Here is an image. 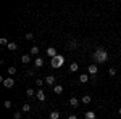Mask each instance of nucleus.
I'll use <instances>...</instances> for the list:
<instances>
[{
  "mask_svg": "<svg viewBox=\"0 0 121 119\" xmlns=\"http://www.w3.org/2000/svg\"><path fill=\"white\" fill-rule=\"evenodd\" d=\"M97 71H99L97 64H89V66H87V73L91 74V76H95V74H97Z\"/></svg>",
  "mask_w": 121,
  "mask_h": 119,
  "instance_id": "obj_5",
  "label": "nucleus"
},
{
  "mask_svg": "<svg viewBox=\"0 0 121 119\" xmlns=\"http://www.w3.org/2000/svg\"><path fill=\"white\" fill-rule=\"evenodd\" d=\"M8 74L10 76H15L16 74V68L15 66H8Z\"/></svg>",
  "mask_w": 121,
  "mask_h": 119,
  "instance_id": "obj_18",
  "label": "nucleus"
},
{
  "mask_svg": "<svg viewBox=\"0 0 121 119\" xmlns=\"http://www.w3.org/2000/svg\"><path fill=\"white\" fill-rule=\"evenodd\" d=\"M68 119H78V116H76V114H69V116H68Z\"/></svg>",
  "mask_w": 121,
  "mask_h": 119,
  "instance_id": "obj_29",
  "label": "nucleus"
},
{
  "mask_svg": "<svg viewBox=\"0 0 121 119\" xmlns=\"http://www.w3.org/2000/svg\"><path fill=\"white\" fill-rule=\"evenodd\" d=\"M69 105H71L73 108H78V106H79V100H78L76 97H73V98H69Z\"/></svg>",
  "mask_w": 121,
  "mask_h": 119,
  "instance_id": "obj_10",
  "label": "nucleus"
},
{
  "mask_svg": "<svg viewBox=\"0 0 121 119\" xmlns=\"http://www.w3.org/2000/svg\"><path fill=\"white\" fill-rule=\"evenodd\" d=\"M29 53H31V55H34L36 58H37V55H39V47H37V45H34L32 48H31V50H29Z\"/></svg>",
  "mask_w": 121,
  "mask_h": 119,
  "instance_id": "obj_13",
  "label": "nucleus"
},
{
  "mask_svg": "<svg viewBox=\"0 0 121 119\" xmlns=\"http://www.w3.org/2000/svg\"><path fill=\"white\" fill-rule=\"evenodd\" d=\"M118 113H120V116H121V108H120V110H118Z\"/></svg>",
  "mask_w": 121,
  "mask_h": 119,
  "instance_id": "obj_30",
  "label": "nucleus"
},
{
  "mask_svg": "<svg viewBox=\"0 0 121 119\" xmlns=\"http://www.w3.org/2000/svg\"><path fill=\"white\" fill-rule=\"evenodd\" d=\"M36 97H37L39 101H44V100H45V93H44V90H40V89H39V90L36 92Z\"/></svg>",
  "mask_w": 121,
  "mask_h": 119,
  "instance_id": "obj_7",
  "label": "nucleus"
},
{
  "mask_svg": "<svg viewBox=\"0 0 121 119\" xmlns=\"http://www.w3.org/2000/svg\"><path fill=\"white\" fill-rule=\"evenodd\" d=\"M45 53H47V56H48L50 60H52V58H55V56L58 55V53H56V50H55V48H53V47H47Z\"/></svg>",
  "mask_w": 121,
  "mask_h": 119,
  "instance_id": "obj_3",
  "label": "nucleus"
},
{
  "mask_svg": "<svg viewBox=\"0 0 121 119\" xmlns=\"http://www.w3.org/2000/svg\"><path fill=\"white\" fill-rule=\"evenodd\" d=\"M13 118H15V119H21V113H19V111H16V113L13 114Z\"/></svg>",
  "mask_w": 121,
  "mask_h": 119,
  "instance_id": "obj_28",
  "label": "nucleus"
},
{
  "mask_svg": "<svg viewBox=\"0 0 121 119\" xmlns=\"http://www.w3.org/2000/svg\"><path fill=\"white\" fill-rule=\"evenodd\" d=\"M10 42H8V39H7V37H2V39H0V45H8Z\"/></svg>",
  "mask_w": 121,
  "mask_h": 119,
  "instance_id": "obj_21",
  "label": "nucleus"
},
{
  "mask_svg": "<svg viewBox=\"0 0 121 119\" xmlns=\"http://www.w3.org/2000/svg\"><path fill=\"white\" fill-rule=\"evenodd\" d=\"M34 66H36V68H42V66H44V58L37 56V58H36V61H34Z\"/></svg>",
  "mask_w": 121,
  "mask_h": 119,
  "instance_id": "obj_8",
  "label": "nucleus"
},
{
  "mask_svg": "<svg viewBox=\"0 0 121 119\" xmlns=\"http://www.w3.org/2000/svg\"><path fill=\"white\" fill-rule=\"evenodd\" d=\"M53 92H55L56 95H61L63 93V87L61 85H53Z\"/></svg>",
  "mask_w": 121,
  "mask_h": 119,
  "instance_id": "obj_15",
  "label": "nucleus"
},
{
  "mask_svg": "<svg viewBox=\"0 0 121 119\" xmlns=\"http://www.w3.org/2000/svg\"><path fill=\"white\" fill-rule=\"evenodd\" d=\"M23 111H24V113H29V111H31V105H29V103H24V105H23Z\"/></svg>",
  "mask_w": 121,
  "mask_h": 119,
  "instance_id": "obj_19",
  "label": "nucleus"
},
{
  "mask_svg": "<svg viewBox=\"0 0 121 119\" xmlns=\"http://www.w3.org/2000/svg\"><path fill=\"white\" fill-rule=\"evenodd\" d=\"M26 95H28V97H34V95H36L34 89H28V90H26Z\"/></svg>",
  "mask_w": 121,
  "mask_h": 119,
  "instance_id": "obj_22",
  "label": "nucleus"
},
{
  "mask_svg": "<svg viewBox=\"0 0 121 119\" xmlns=\"http://www.w3.org/2000/svg\"><path fill=\"white\" fill-rule=\"evenodd\" d=\"M32 39H34V34L32 32H28L26 34V40H32Z\"/></svg>",
  "mask_w": 121,
  "mask_h": 119,
  "instance_id": "obj_27",
  "label": "nucleus"
},
{
  "mask_svg": "<svg viewBox=\"0 0 121 119\" xmlns=\"http://www.w3.org/2000/svg\"><path fill=\"white\" fill-rule=\"evenodd\" d=\"M92 58L95 60V63L102 64V63H105V61L108 60V52H107L105 48H97V50L92 53Z\"/></svg>",
  "mask_w": 121,
  "mask_h": 119,
  "instance_id": "obj_1",
  "label": "nucleus"
},
{
  "mask_svg": "<svg viewBox=\"0 0 121 119\" xmlns=\"http://www.w3.org/2000/svg\"><path fill=\"white\" fill-rule=\"evenodd\" d=\"M108 74H110V76H116V69H115V68H110V69H108Z\"/></svg>",
  "mask_w": 121,
  "mask_h": 119,
  "instance_id": "obj_26",
  "label": "nucleus"
},
{
  "mask_svg": "<svg viewBox=\"0 0 121 119\" xmlns=\"http://www.w3.org/2000/svg\"><path fill=\"white\" fill-rule=\"evenodd\" d=\"M3 106H5L7 110H10V108L13 106V103H11V101H10V100H7V101H3Z\"/></svg>",
  "mask_w": 121,
  "mask_h": 119,
  "instance_id": "obj_20",
  "label": "nucleus"
},
{
  "mask_svg": "<svg viewBox=\"0 0 121 119\" xmlns=\"http://www.w3.org/2000/svg\"><path fill=\"white\" fill-rule=\"evenodd\" d=\"M84 118H86V119H97V116H95V113H94V111H86Z\"/></svg>",
  "mask_w": 121,
  "mask_h": 119,
  "instance_id": "obj_9",
  "label": "nucleus"
},
{
  "mask_svg": "<svg viewBox=\"0 0 121 119\" xmlns=\"http://www.w3.org/2000/svg\"><path fill=\"white\" fill-rule=\"evenodd\" d=\"M55 81H56L55 76H47L45 77V84L47 85H55Z\"/></svg>",
  "mask_w": 121,
  "mask_h": 119,
  "instance_id": "obj_6",
  "label": "nucleus"
},
{
  "mask_svg": "<svg viewBox=\"0 0 121 119\" xmlns=\"http://www.w3.org/2000/svg\"><path fill=\"white\" fill-rule=\"evenodd\" d=\"M7 48H8L10 52H13V50H16V48H18V44H16V42H10L8 45H7Z\"/></svg>",
  "mask_w": 121,
  "mask_h": 119,
  "instance_id": "obj_14",
  "label": "nucleus"
},
{
  "mask_svg": "<svg viewBox=\"0 0 121 119\" xmlns=\"http://www.w3.org/2000/svg\"><path fill=\"white\" fill-rule=\"evenodd\" d=\"M44 82H45V81H42V79H36V85H37V87H42Z\"/></svg>",
  "mask_w": 121,
  "mask_h": 119,
  "instance_id": "obj_25",
  "label": "nucleus"
},
{
  "mask_svg": "<svg viewBox=\"0 0 121 119\" xmlns=\"http://www.w3.org/2000/svg\"><path fill=\"white\" fill-rule=\"evenodd\" d=\"M13 85H15V79H13V77H7V79L3 81V87H5V89H11Z\"/></svg>",
  "mask_w": 121,
  "mask_h": 119,
  "instance_id": "obj_4",
  "label": "nucleus"
},
{
  "mask_svg": "<svg viewBox=\"0 0 121 119\" xmlns=\"http://www.w3.org/2000/svg\"><path fill=\"white\" fill-rule=\"evenodd\" d=\"M48 119H60V113H58V111H52V113L48 114Z\"/></svg>",
  "mask_w": 121,
  "mask_h": 119,
  "instance_id": "obj_16",
  "label": "nucleus"
},
{
  "mask_svg": "<svg viewBox=\"0 0 121 119\" xmlns=\"http://www.w3.org/2000/svg\"><path fill=\"white\" fill-rule=\"evenodd\" d=\"M68 47H69V48H76V40H74V39H71V40H69Z\"/></svg>",
  "mask_w": 121,
  "mask_h": 119,
  "instance_id": "obj_24",
  "label": "nucleus"
},
{
  "mask_svg": "<svg viewBox=\"0 0 121 119\" xmlns=\"http://www.w3.org/2000/svg\"><path fill=\"white\" fill-rule=\"evenodd\" d=\"M63 63H65V56L60 55V53H58L55 58L50 60V66H52V68H60V66H63Z\"/></svg>",
  "mask_w": 121,
  "mask_h": 119,
  "instance_id": "obj_2",
  "label": "nucleus"
},
{
  "mask_svg": "<svg viewBox=\"0 0 121 119\" xmlns=\"http://www.w3.org/2000/svg\"><path fill=\"white\" fill-rule=\"evenodd\" d=\"M78 69H79V64L76 63V61H73V63L69 64V71H71V73H76Z\"/></svg>",
  "mask_w": 121,
  "mask_h": 119,
  "instance_id": "obj_11",
  "label": "nucleus"
},
{
  "mask_svg": "<svg viewBox=\"0 0 121 119\" xmlns=\"http://www.w3.org/2000/svg\"><path fill=\"white\" fill-rule=\"evenodd\" d=\"M87 81H89V76H87V74H81V76H79V82L86 84Z\"/></svg>",
  "mask_w": 121,
  "mask_h": 119,
  "instance_id": "obj_17",
  "label": "nucleus"
},
{
  "mask_svg": "<svg viewBox=\"0 0 121 119\" xmlns=\"http://www.w3.org/2000/svg\"><path fill=\"white\" fill-rule=\"evenodd\" d=\"M81 101H82V103H91V95H84Z\"/></svg>",
  "mask_w": 121,
  "mask_h": 119,
  "instance_id": "obj_23",
  "label": "nucleus"
},
{
  "mask_svg": "<svg viewBox=\"0 0 121 119\" xmlns=\"http://www.w3.org/2000/svg\"><path fill=\"white\" fill-rule=\"evenodd\" d=\"M21 63L29 64V63H31V55H23V56H21Z\"/></svg>",
  "mask_w": 121,
  "mask_h": 119,
  "instance_id": "obj_12",
  "label": "nucleus"
}]
</instances>
